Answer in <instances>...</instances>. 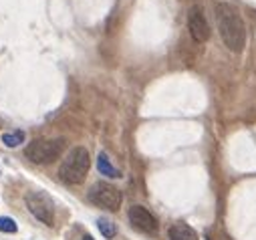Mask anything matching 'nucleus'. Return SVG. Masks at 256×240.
<instances>
[{"label": "nucleus", "instance_id": "9b49d317", "mask_svg": "<svg viewBox=\"0 0 256 240\" xmlns=\"http://www.w3.org/2000/svg\"><path fill=\"white\" fill-rule=\"evenodd\" d=\"M97 228L105 238H113L117 234V224H113L109 218H99L97 220Z\"/></svg>", "mask_w": 256, "mask_h": 240}, {"label": "nucleus", "instance_id": "7ed1b4c3", "mask_svg": "<svg viewBox=\"0 0 256 240\" xmlns=\"http://www.w3.org/2000/svg\"><path fill=\"white\" fill-rule=\"evenodd\" d=\"M62 150H65V140H34L32 144L26 146L24 156L32 162V164H48L54 162Z\"/></svg>", "mask_w": 256, "mask_h": 240}, {"label": "nucleus", "instance_id": "1a4fd4ad", "mask_svg": "<svg viewBox=\"0 0 256 240\" xmlns=\"http://www.w3.org/2000/svg\"><path fill=\"white\" fill-rule=\"evenodd\" d=\"M97 170L101 176H107V178H119V170L111 164V160L107 158L105 152H99L97 156Z\"/></svg>", "mask_w": 256, "mask_h": 240}, {"label": "nucleus", "instance_id": "f257e3e1", "mask_svg": "<svg viewBox=\"0 0 256 240\" xmlns=\"http://www.w3.org/2000/svg\"><path fill=\"white\" fill-rule=\"evenodd\" d=\"M214 16L222 42L232 52H240L246 44V26L238 8L230 2H218L214 8Z\"/></svg>", "mask_w": 256, "mask_h": 240}, {"label": "nucleus", "instance_id": "9d476101", "mask_svg": "<svg viewBox=\"0 0 256 240\" xmlns=\"http://www.w3.org/2000/svg\"><path fill=\"white\" fill-rule=\"evenodd\" d=\"M0 142H2L6 148H18L22 142H24V132H12V134H2V138H0Z\"/></svg>", "mask_w": 256, "mask_h": 240}, {"label": "nucleus", "instance_id": "0eeeda50", "mask_svg": "<svg viewBox=\"0 0 256 240\" xmlns=\"http://www.w3.org/2000/svg\"><path fill=\"white\" fill-rule=\"evenodd\" d=\"M130 222L138 228V230H142V232H148V234H156L158 232V220H156V216L148 210V208H144V206H132L130 208Z\"/></svg>", "mask_w": 256, "mask_h": 240}, {"label": "nucleus", "instance_id": "f03ea898", "mask_svg": "<svg viewBox=\"0 0 256 240\" xmlns=\"http://www.w3.org/2000/svg\"><path fill=\"white\" fill-rule=\"evenodd\" d=\"M89 168H91L89 152L79 146V148H73L69 156L62 160L58 168V176L65 184H83L89 174Z\"/></svg>", "mask_w": 256, "mask_h": 240}, {"label": "nucleus", "instance_id": "6e6552de", "mask_svg": "<svg viewBox=\"0 0 256 240\" xmlns=\"http://www.w3.org/2000/svg\"><path fill=\"white\" fill-rule=\"evenodd\" d=\"M170 240H198V234L194 228H190L188 224L184 222H178L170 228Z\"/></svg>", "mask_w": 256, "mask_h": 240}, {"label": "nucleus", "instance_id": "39448f33", "mask_svg": "<svg viewBox=\"0 0 256 240\" xmlns=\"http://www.w3.org/2000/svg\"><path fill=\"white\" fill-rule=\"evenodd\" d=\"M26 208L28 212L40 220L46 226L54 224V208H52V200L44 194V192H28L26 194Z\"/></svg>", "mask_w": 256, "mask_h": 240}, {"label": "nucleus", "instance_id": "20e7f679", "mask_svg": "<svg viewBox=\"0 0 256 240\" xmlns=\"http://www.w3.org/2000/svg\"><path fill=\"white\" fill-rule=\"evenodd\" d=\"M87 198H89L91 204H95L99 208H105V210H111V212H117L119 206H121V202H123L121 192L115 186L107 184V182H97L89 190Z\"/></svg>", "mask_w": 256, "mask_h": 240}, {"label": "nucleus", "instance_id": "ddd939ff", "mask_svg": "<svg viewBox=\"0 0 256 240\" xmlns=\"http://www.w3.org/2000/svg\"><path fill=\"white\" fill-rule=\"evenodd\" d=\"M83 240H95V238H93V236H89V234H87V236H83Z\"/></svg>", "mask_w": 256, "mask_h": 240}, {"label": "nucleus", "instance_id": "f8f14e48", "mask_svg": "<svg viewBox=\"0 0 256 240\" xmlns=\"http://www.w3.org/2000/svg\"><path fill=\"white\" fill-rule=\"evenodd\" d=\"M16 230H18V226H16V222H14L12 218H8V216H2V218H0V232L14 234Z\"/></svg>", "mask_w": 256, "mask_h": 240}, {"label": "nucleus", "instance_id": "423d86ee", "mask_svg": "<svg viewBox=\"0 0 256 240\" xmlns=\"http://www.w3.org/2000/svg\"><path fill=\"white\" fill-rule=\"evenodd\" d=\"M188 30L196 42H206L210 38V24L200 6H192L188 12Z\"/></svg>", "mask_w": 256, "mask_h": 240}]
</instances>
